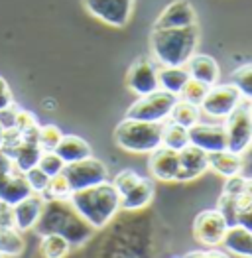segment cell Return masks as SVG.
Instances as JSON below:
<instances>
[{
  "label": "cell",
  "mask_w": 252,
  "mask_h": 258,
  "mask_svg": "<svg viewBox=\"0 0 252 258\" xmlns=\"http://www.w3.org/2000/svg\"><path fill=\"white\" fill-rule=\"evenodd\" d=\"M168 118L169 122H175V124H179L183 128H191L193 124H197L201 120V108L177 97V101H175V105L171 108Z\"/></svg>",
  "instance_id": "obj_24"
},
{
  "label": "cell",
  "mask_w": 252,
  "mask_h": 258,
  "mask_svg": "<svg viewBox=\"0 0 252 258\" xmlns=\"http://www.w3.org/2000/svg\"><path fill=\"white\" fill-rule=\"evenodd\" d=\"M0 258H2V254H0Z\"/></svg>",
  "instance_id": "obj_44"
},
{
  "label": "cell",
  "mask_w": 252,
  "mask_h": 258,
  "mask_svg": "<svg viewBox=\"0 0 252 258\" xmlns=\"http://www.w3.org/2000/svg\"><path fill=\"white\" fill-rule=\"evenodd\" d=\"M229 223L219 209H205L193 219V237L199 244L217 246L223 244V238L227 235Z\"/></svg>",
  "instance_id": "obj_10"
},
{
  "label": "cell",
  "mask_w": 252,
  "mask_h": 258,
  "mask_svg": "<svg viewBox=\"0 0 252 258\" xmlns=\"http://www.w3.org/2000/svg\"><path fill=\"white\" fill-rule=\"evenodd\" d=\"M26 248L22 233L14 227H0V254L2 256H20Z\"/></svg>",
  "instance_id": "obj_26"
},
{
  "label": "cell",
  "mask_w": 252,
  "mask_h": 258,
  "mask_svg": "<svg viewBox=\"0 0 252 258\" xmlns=\"http://www.w3.org/2000/svg\"><path fill=\"white\" fill-rule=\"evenodd\" d=\"M183 258H231L227 252L223 250H217L215 246L209 248V250H191V252H185Z\"/></svg>",
  "instance_id": "obj_37"
},
{
  "label": "cell",
  "mask_w": 252,
  "mask_h": 258,
  "mask_svg": "<svg viewBox=\"0 0 252 258\" xmlns=\"http://www.w3.org/2000/svg\"><path fill=\"white\" fill-rule=\"evenodd\" d=\"M242 95L232 83H225V85H213L207 91V97L201 103V112H205L211 118L217 120H225L231 114L234 108L242 103Z\"/></svg>",
  "instance_id": "obj_8"
},
{
  "label": "cell",
  "mask_w": 252,
  "mask_h": 258,
  "mask_svg": "<svg viewBox=\"0 0 252 258\" xmlns=\"http://www.w3.org/2000/svg\"><path fill=\"white\" fill-rule=\"evenodd\" d=\"M24 175H26V181H28V185H30L32 194L42 195L43 191L47 189L49 175H47V173H43L38 166H34V168H30L28 172H24Z\"/></svg>",
  "instance_id": "obj_35"
},
{
  "label": "cell",
  "mask_w": 252,
  "mask_h": 258,
  "mask_svg": "<svg viewBox=\"0 0 252 258\" xmlns=\"http://www.w3.org/2000/svg\"><path fill=\"white\" fill-rule=\"evenodd\" d=\"M0 227H14L12 225V207L0 201Z\"/></svg>",
  "instance_id": "obj_41"
},
{
  "label": "cell",
  "mask_w": 252,
  "mask_h": 258,
  "mask_svg": "<svg viewBox=\"0 0 252 258\" xmlns=\"http://www.w3.org/2000/svg\"><path fill=\"white\" fill-rule=\"evenodd\" d=\"M207 158H209V170H215L223 177H232L240 173V168H242L240 154H234L225 148V150L209 152Z\"/></svg>",
  "instance_id": "obj_21"
},
{
  "label": "cell",
  "mask_w": 252,
  "mask_h": 258,
  "mask_svg": "<svg viewBox=\"0 0 252 258\" xmlns=\"http://www.w3.org/2000/svg\"><path fill=\"white\" fill-rule=\"evenodd\" d=\"M242 158V168H240V175L246 177V179H252V144L246 148V150L240 154Z\"/></svg>",
  "instance_id": "obj_39"
},
{
  "label": "cell",
  "mask_w": 252,
  "mask_h": 258,
  "mask_svg": "<svg viewBox=\"0 0 252 258\" xmlns=\"http://www.w3.org/2000/svg\"><path fill=\"white\" fill-rule=\"evenodd\" d=\"M14 101H12V91H10V85L6 83V79L0 75V110L6 107H10Z\"/></svg>",
  "instance_id": "obj_38"
},
{
  "label": "cell",
  "mask_w": 252,
  "mask_h": 258,
  "mask_svg": "<svg viewBox=\"0 0 252 258\" xmlns=\"http://www.w3.org/2000/svg\"><path fill=\"white\" fill-rule=\"evenodd\" d=\"M207 91H209V87L203 85V83H199V81H195V79H191V77H189L187 85L183 87V91H181L179 99L187 101V103L195 105V107H201L203 99L207 97Z\"/></svg>",
  "instance_id": "obj_32"
},
{
  "label": "cell",
  "mask_w": 252,
  "mask_h": 258,
  "mask_svg": "<svg viewBox=\"0 0 252 258\" xmlns=\"http://www.w3.org/2000/svg\"><path fill=\"white\" fill-rule=\"evenodd\" d=\"M126 87L136 97H144L154 91H160L158 83V63L154 59L140 57L130 65L126 73Z\"/></svg>",
  "instance_id": "obj_11"
},
{
  "label": "cell",
  "mask_w": 252,
  "mask_h": 258,
  "mask_svg": "<svg viewBox=\"0 0 252 258\" xmlns=\"http://www.w3.org/2000/svg\"><path fill=\"white\" fill-rule=\"evenodd\" d=\"M162 144L175 152L183 150L189 144L187 128H183V126H179V124H175V122H166V126H164V136H162Z\"/></svg>",
  "instance_id": "obj_28"
},
{
  "label": "cell",
  "mask_w": 252,
  "mask_h": 258,
  "mask_svg": "<svg viewBox=\"0 0 252 258\" xmlns=\"http://www.w3.org/2000/svg\"><path fill=\"white\" fill-rule=\"evenodd\" d=\"M38 168H40L43 173H47L49 177H53V175L63 173V170H65V162L55 154V150L42 152L40 162H38Z\"/></svg>",
  "instance_id": "obj_33"
},
{
  "label": "cell",
  "mask_w": 252,
  "mask_h": 258,
  "mask_svg": "<svg viewBox=\"0 0 252 258\" xmlns=\"http://www.w3.org/2000/svg\"><path fill=\"white\" fill-rule=\"evenodd\" d=\"M28 195H32V189L26 181V175L20 170L0 175V201L2 203H8L12 207L18 201L26 199Z\"/></svg>",
  "instance_id": "obj_18"
},
{
  "label": "cell",
  "mask_w": 252,
  "mask_h": 258,
  "mask_svg": "<svg viewBox=\"0 0 252 258\" xmlns=\"http://www.w3.org/2000/svg\"><path fill=\"white\" fill-rule=\"evenodd\" d=\"M199 28H154L150 36L152 57L158 67H185L197 53Z\"/></svg>",
  "instance_id": "obj_2"
},
{
  "label": "cell",
  "mask_w": 252,
  "mask_h": 258,
  "mask_svg": "<svg viewBox=\"0 0 252 258\" xmlns=\"http://www.w3.org/2000/svg\"><path fill=\"white\" fill-rule=\"evenodd\" d=\"M225 134H227V150L242 154L252 144V112L248 101L240 103L225 118Z\"/></svg>",
  "instance_id": "obj_6"
},
{
  "label": "cell",
  "mask_w": 252,
  "mask_h": 258,
  "mask_svg": "<svg viewBox=\"0 0 252 258\" xmlns=\"http://www.w3.org/2000/svg\"><path fill=\"white\" fill-rule=\"evenodd\" d=\"M154 179L152 177H142L130 191L120 195V209L122 211H140L144 209L154 197Z\"/></svg>",
  "instance_id": "obj_19"
},
{
  "label": "cell",
  "mask_w": 252,
  "mask_h": 258,
  "mask_svg": "<svg viewBox=\"0 0 252 258\" xmlns=\"http://www.w3.org/2000/svg\"><path fill=\"white\" fill-rule=\"evenodd\" d=\"M85 10L110 28H124L132 18L134 0H83Z\"/></svg>",
  "instance_id": "obj_9"
},
{
  "label": "cell",
  "mask_w": 252,
  "mask_h": 258,
  "mask_svg": "<svg viewBox=\"0 0 252 258\" xmlns=\"http://www.w3.org/2000/svg\"><path fill=\"white\" fill-rule=\"evenodd\" d=\"M148 168H150L152 177L158 181H175V175L179 170V156L175 150L162 144L158 150L150 154Z\"/></svg>",
  "instance_id": "obj_16"
},
{
  "label": "cell",
  "mask_w": 252,
  "mask_h": 258,
  "mask_svg": "<svg viewBox=\"0 0 252 258\" xmlns=\"http://www.w3.org/2000/svg\"><path fill=\"white\" fill-rule=\"evenodd\" d=\"M189 144L197 146L203 152H217L227 148V134H225V124L221 122H197L191 128H187Z\"/></svg>",
  "instance_id": "obj_12"
},
{
  "label": "cell",
  "mask_w": 252,
  "mask_h": 258,
  "mask_svg": "<svg viewBox=\"0 0 252 258\" xmlns=\"http://www.w3.org/2000/svg\"><path fill=\"white\" fill-rule=\"evenodd\" d=\"M179 156V170L175 175V181L179 183H187L197 179L199 175L209 170V158H207V152H203L197 146H191L187 144L183 150L177 152Z\"/></svg>",
  "instance_id": "obj_13"
},
{
  "label": "cell",
  "mask_w": 252,
  "mask_h": 258,
  "mask_svg": "<svg viewBox=\"0 0 252 258\" xmlns=\"http://www.w3.org/2000/svg\"><path fill=\"white\" fill-rule=\"evenodd\" d=\"M63 175L67 177L71 191H79V189L106 181L108 179V170H106L105 162L89 156L85 160L67 164L65 170H63Z\"/></svg>",
  "instance_id": "obj_7"
},
{
  "label": "cell",
  "mask_w": 252,
  "mask_h": 258,
  "mask_svg": "<svg viewBox=\"0 0 252 258\" xmlns=\"http://www.w3.org/2000/svg\"><path fill=\"white\" fill-rule=\"evenodd\" d=\"M177 97L166 91H154L150 95L138 97L126 110V118L148 120V122H164L169 116Z\"/></svg>",
  "instance_id": "obj_5"
},
{
  "label": "cell",
  "mask_w": 252,
  "mask_h": 258,
  "mask_svg": "<svg viewBox=\"0 0 252 258\" xmlns=\"http://www.w3.org/2000/svg\"><path fill=\"white\" fill-rule=\"evenodd\" d=\"M43 203H45V199L42 195L32 194L26 199L18 201L16 205H12V225H14V229H18L20 233L32 231L36 227L40 215H42Z\"/></svg>",
  "instance_id": "obj_15"
},
{
  "label": "cell",
  "mask_w": 252,
  "mask_h": 258,
  "mask_svg": "<svg viewBox=\"0 0 252 258\" xmlns=\"http://www.w3.org/2000/svg\"><path fill=\"white\" fill-rule=\"evenodd\" d=\"M140 179H142V175L136 173L134 170H122V172H118L116 175H114V179H112L110 183L114 185V189H116L118 194L124 195L126 191H130Z\"/></svg>",
  "instance_id": "obj_34"
},
{
  "label": "cell",
  "mask_w": 252,
  "mask_h": 258,
  "mask_svg": "<svg viewBox=\"0 0 252 258\" xmlns=\"http://www.w3.org/2000/svg\"><path fill=\"white\" fill-rule=\"evenodd\" d=\"M40 252L43 258H65L71 252V244L69 240L61 235H42L40 240Z\"/></svg>",
  "instance_id": "obj_27"
},
{
  "label": "cell",
  "mask_w": 252,
  "mask_h": 258,
  "mask_svg": "<svg viewBox=\"0 0 252 258\" xmlns=\"http://www.w3.org/2000/svg\"><path fill=\"white\" fill-rule=\"evenodd\" d=\"M42 152L43 150L38 146V142H28V140H22V144L16 148V150H14V154H12V160H14L16 170H20V172L24 173V172H28L30 168L38 166Z\"/></svg>",
  "instance_id": "obj_25"
},
{
  "label": "cell",
  "mask_w": 252,
  "mask_h": 258,
  "mask_svg": "<svg viewBox=\"0 0 252 258\" xmlns=\"http://www.w3.org/2000/svg\"><path fill=\"white\" fill-rule=\"evenodd\" d=\"M231 83L240 91L244 101H252V63L236 67L231 75Z\"/></svg>",
  "instance_id": "obj_29"
},
{
  "label": "cell",
  "mask_w": 252,
  "mask_h": 258,
  "mask_svg": "<svg viewBox=\"0 0 252 258\" xmlns=\"http://www.w3.org/2000/svg\"><path fill=\"white\" fill-rule=\"evenodd\" d=\"M18 112H20V108L16 107L14 103H12L10 107L2 108V110H0V126H2L4 130L16 128V118H18Z\"/></svg>",
  "instance_id": "obj_36"
},
{
  "label": "cell",
  "mask_w": 252,
  "mask_h": 258,
  "mask_svg": "<svg viewBox=\"0 0 252 258\" xmlns=\"http://www.w3.org/2000/svg\"><path fill=\"white\" fill-rule=\"evenodd\" d=\"M223 246L229 252H232V254L252 258V231L240 227V225L229 227L227 229V235L223 238Z\"/></svg>",
  "instance_id": "obj_22"
},
{
  "label": "cell",
  "mask_w": 252,
  "mask_h": 258,
  "mask_svg": "<svg viewBox=\"0 0 252 258\" xmlns=\"http://www.w3.org/2000/svg\"><path fill=\"white\" fill-rule=\"evenodd\" d=\"M248 107H250V112H252V101H248Z\"/></svg>",
  "instance_id": "obj_43"
},
{
  "label": "cell",
  "mask_w": 252,
  "mask_h": 258,
  "mask_svg": "<svg viewBox=\"0 0 252 258\" xmlns=\"http://www.w3.org/2000/svg\"><path fill=\"white\" fill-rule=\"evenodd\" d=\"M55 154L61 158L65 162V166H67V164H73V162H79V160L93 156V150H91L89 142H85L81 136L63 134V138L59 140V144L55 148Z\"/></svg>",
  "instance_id": "obj_20"
},
{
  "label": "cell",
  "mask_w": 252,
  "mask_h": 258,
  "mask_svg": "<svg viewBox=\"0 0 252 258\" xmlns=\"http://www.w3.org/2000/svg\"><path fill=\"white\" fill-rule=\"evenodd\" d=\"M166 122L122 118L114 128V142L130 154H152L162 146Z\"/></svg>",
  "instance_id": "obj_4"
},
{
  "label": "cell",
  "mask_w": 252,
  "mask_h": 258,
  "mask_svg": "<svg viewBox=\"0 0 252 258\" xmlns=\"http://www.w3.org/2000/svg\"><path fill=\"white\" fill-rule=\"evenodd\" d=\"M69 201L75 207V211L95 231L105 229L120 211V194L114 189V185L108 179L79 191H71Z\"/></svg>",
  "instance_id": "obj_3"
},
{
  "label": "cell",
  "mask_w": 252,
  "mask_h": 258,
  "mask_svg": "<svg viewBox=\"0 0 252 258\" xmlns=\"http://www.w3.org/2000/svg\"><path fill=\"white\" fill-rule=\"evenodd\" d=\"M2 140H4V128L0 126V146H2Z\"/></svg>",
  "instance_id": "obj_42"
},
{
  "label": "cell",
  "mask_w": 252,
  "mask_h": 258,
  "mask_svg": "<svg viewBox=\"0 0 252 258\" xmlns=\"http://www.w3.org/2000/svg\"><path fill=\"white\" fill-rule=\"evenodd\" d=\"M189 77L203 83L207 87H213L219 83V77H221V69H219V63L211 57V55H205V53H195L191 59L185 65Z\"/></svg>",
  "instance_id": "obj_17"
},
{
  "label": "cell",
  "mask_w": 252,
  "mask_h": 258,
  "mask_svg": "<svg viewBox=\"0 0 252 258\" xmlns=\"http://www.w3.org/2000/svg\"><path fill=\"white\" fill-rule=\"evenodd\" d=\"M187 81L189 73L185 67H158V83H160V89L166 93L179 97Z\"/></svg>",
  "instance_id": "obj_23"
},
{
  "label": "cell",
  "mask_w": 252,
  "mask_h": 258,
  "mask_svg": "<svg viewBox=\"0 0 252 258\" xmlns=\"http://www.w3.org/2000/svg\"><path fill=\"white\" fill-rule=\"evenodd\" d=\"M34 231L42 235H61L69 240L71 248L83 246L93 237L95 229L75 211L69 199H47L43 203L42 215L38 219Z\"/></svg>",
  "instance_id": "obj_1"
},
{
  "label": "cell",
  "mask_w": 252,
  "mask_h": 258,
  "mask_svg": "<svg viewBox=\"0 0 252 258\" xmlns=\"http://www.w3.org/2000/svg\"><path fill=\"white\" fill-rule=\"evenodd\" d=\"M69 195H71L69 181H67V177L63 173H59V175L49 177L47 189L42 194V197L47 201V199H69Z\"/></svg>",
  "instance_id": "obj_30"
},
{
  "label": "cell",
  "mask_w": 252,
  "mask_h": 258,
  "mask_svg": "<svg viewBox=\"0 0 252 258\" xmlns=\"http://www.w3.org/2000/svg\"><path fill=\"white\" fill-rule=\"evenodd\" d=\"M197 26V14L189 0H173L160 12L154 28H189Z\"/></svg>",
  "instance_id": "obj_14"
},
{
  "label": "cell",
  "mask_w": 252,
  "mask_h": 258,
  "mask_svg": "<svg viewBox=\"0 0 252 258\" xmlns=\"http://www.w3.org/2000/svg\"><path fill=\"white\" fill-rule=\"evenodd\" d=\"M16 166H14V160L10 154H6L4 150H0V175H6V173L14 172Z\"/></svg>",
  "instance_id": "obj_40"
},
{
  "label": "cell",
  "mask_w": 252,
  "mask_h": 258,
  "mask_svg": "<svg viewBox=\"0 0 252 258\" xmlns=\"http://www.w3.org/2000/svg\"><path fill=\"white\" fill-rule=\"evenodd\" d=\"M61 138L63 132L55 124H45V126H40V132H38V146L43 152L55 150Z\"/></svg>",
  "instance_id": "obj_31"
}]
</instances>
